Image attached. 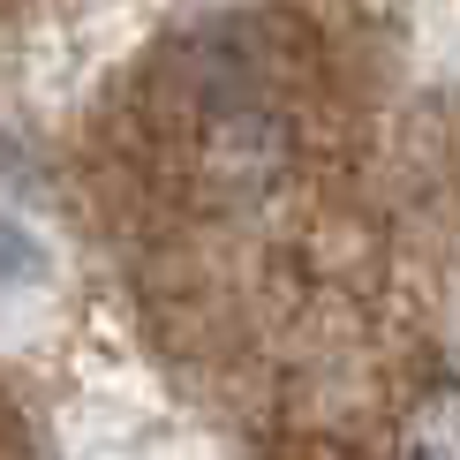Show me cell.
I'll return each instance as SVG.
<instances>
[{
    "label": "cell",
    "instance_id": "obj_3",
    "mask_svg": "<svg viewBox=\"0 0 460 460\" xmlns=\"http://www.w3.org/2000/svg\"><path fill=\"white\" fill-rule=\"evenodd\" d=\"M31 272H38V249L23 242V226L0 219V279H31Z\"/></svg>",
    "mask_w": 460,
    "mask_h": 460
},
{
    "label": "cell",
    "instance_id": "obj_1",
    "mask_svg": "<svg viewBox=\"0 0 460 460\" xmlns=\"http://www.w3.org/2000/svg\"><path fill=\"white\" fill-rule=\"evenodd\" d=\"M279 159H287V137L264 113H234V121H219L212 144H204V166H212L226 189H264L279 174Z\"/></svg>",
    "mask_w": 460,
    "mask_h": 460
},
{
    "label": "cell",
    "instance_id": "obj_2",
    "mask_svg": "<svg viewBox=\"0 0 460 460\" xmlns=\"http://www.w3.org/2000/svg\"><path fill=\"white\" fill-rule=\"evenodd\" d=\"M400 460H460V377H430L400 415Z\"/></svg>",
    "mask_w": 460,
    "mask_h": 460
}]
</instances>
